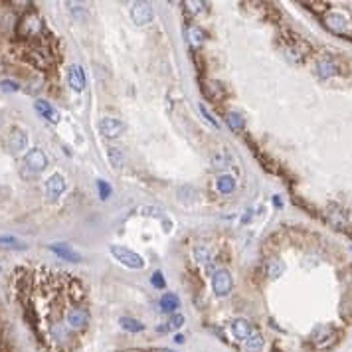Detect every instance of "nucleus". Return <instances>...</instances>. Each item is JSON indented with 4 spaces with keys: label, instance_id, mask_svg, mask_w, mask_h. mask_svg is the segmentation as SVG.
I'll use <instances>...</instances> for the list:
<instances>
[{
    "label": "nucleus",
    "instance_id": "nucleus-1",
    "mask_svg": "<svg viewBox=\"0 0 352 352\" xmlns=\"http://www.w3.org/2000/svg\"><path fill=\"white\" fill-rule=\"evenodd\" d=\"M109 251L117 261H121L123 265L129 267V269H142L144 267V259L137 251H133V249L125 247V246H111Z\"/></svg>",
    "mask_w": 352,
    "mask_h": 352
},
{
    "label": "nucleus",
    "instance_id": "nucleus-2",
    "mask_svg": "<svg viewBox=\"0 0 352 352\" xmlns=\"http://www.w3.org/2000/svg\"><path fill=\"white\" fill-rule=\"evenodd\" d=\"M44 32V22L40 20L38 14H26L20 24H18V34L26 40H32V38H38L40 34Z\"/></svg>",
    "mask_w": 352,
    "mask_h": 352
},
{
    "label": "nucleus",
    "instance_id": "nucleus-3",
    "mask_svg": "<svg viewBox=\"0 0 352 352\" xmlns=\"http://www.w3.org/2000/svg\"><path fill=\"white\" fill-rule=\"evenodd\" d=\"M24 166L30 170L32 174H40L46 166H48V158L44 155L42 149H32V151H28L26 157H24Z\"/></svg>",
    "mask_w": 352,
    "mask_h": 352
},
{
    "label": "nucleus",
    "instance_id": "nucleus-4",
    "mask_svg": "<svg viewBox=\"0 0 352 352\" xmlns=\"http://www.w3.org/2000/svg\"><path fill=\"white\" fill-rule=\"evenodd\" d=\"M231 285H233V281H231L229 271H226V269H218V271L214 273V277H212V289H214V293H216L218 297H226V295H229Z\"/></svg>",
    "mask_w": 352,
    "mask_h": 352
},
{
    "label": "nucleus",
    "instance_id": "nucleus-5",
    "mask_svg": "<svg viewBox=\"0 0 352 352\" xmlns=\"http://www.w3.org/2000/svg\"><path fill=\"white\" fill-rule=\"evenodd\" d=\"M127 131V125L119 119H113V117H103V119L99 121V133L107 139L111 137H121L123 133Z\"/></svg>",
    "mask_w": 352,
    "mask_h": 352
},
{
    "label": "nucleus",
    "instance_id": "nucleus-6",
    "mask_svg": "<svg viewBox=\"0 0 352 352\" xmlns=\"http://www.w3.org/2000/svg\"><path fill=\"white\" fill-rule=\"evenodd\" d=\"M66 320H68V325L71 329H75V331L85 329L87 325H89V311L83 309V307H73V309L68 311Z\"/></svg>",
    "mask_w": 352,
    "mask_h": 352
},
{
    "label": "nucleus",
    "instance_id": "nucleus-7",
    "mask_svg": "<svg viewBox=\"0 0 352 352\" xmlns=\"http://www.w3.org/2000/svg\"><path fill=\"white\" fill-rule=\"evenodd\" d=\"M131 16H133V22L137 26H144V24H151L155 12H153V6L149 2H135L131 8Z\"/></svg>",
    "mask_w": 352,
    "mask_h": 352
},
{
    "label": "nucleus",
    "instance_id": "nucleus-8",
    "mask_svg": "<svg viewBox=\"0 0 352 352\" xmlns=\"http://www.w3.org/2000/svg\"><path fill=\"white\" fill-rule=\"evenodd\" d=\"M64 190H66V178L60 172L52 174L50 178L46 180V194H48V198H52V200L60 198L64 194Z\"/></svg>",
    "mask_w": 352,
    "mask_h": 352
},
{
    "label": "nucleus",
    "instance_id": "nucleus-9",
    "mask_svg": "<svg viewBox=\"0 0 352 352\" xmlns=\"http://www.w3.org/2000/svg\"><path fill=\"white\" fill-rule=\"evenodd\" d=\"M6 144H8V149H10L12 153H22V151H26V146H28V135H26L22 129L14 127V129L8 133Z\"/></svg>",
    "mask_w": 352,
    "mask_h": 352
},
{
    "label": "nucleus",
    "instance_id": "nucleus-10",
    "mask_svg": "<svg viewBox=\"0 0 352 352\" xmlns=\"http://www.w3.org/2000/svg\"><path fill=\"white\" fill-rule=\"evenodd\" d=\"M68 81H70V87L73 91H83L85 89V71L81 66H71L70 71H68Z\"/></svg>",
    "mask_w": 352,
    "mask_h": 352
},
{
    "label": "nucleus",
    "instance_id": "nucleus-11",
    "mask_svg": "<svg viewBox=\"0 0 352 352\" xmlns=\"http://www.w3.org/2000/svg\"><path fill=\"white\" fill-rule=\"evenodd\" d=\"M50 249H52L57 257H62V259H66V261H73V263H79V261H81V255H79L71 246H68V244H52Z\"/></svg>",
    "mask_w": 352,
    "mask_h": 352
},
{
    "label": "nucleus",
    "instance_id": "nucleus-12",
    "mask_svg": "<svg viewBox=\"0 0 352 352\" xmlns=\"http://www.w3.org/2000/svg\"><path fill=\"white\" fill-rule=\"evenodd\" d=\"M34 107H36V111L44 117V119H48V121H52V123H57L60 121V111H57L55 107H52L48 101H36L34 103Z\"/></svg>",
    "mask_w": 352,
    "mask_h": 352
},
{
    "label": "nucleus",
    "instance_id": "nucleus-13",
    "mask_svg": "<svg viewBox=\"0 0 352 352\" xmlns=\"http://www.w3.org/2000/svg\"><path fill=\"white\" fill-rule=\"evenodd\" d=\"M231 333H233V336L240 338V340H247L249 334L253 333V329H251V325H249V320H246V318H236V320H233V325H231Z\"/></svg>",
    "mask_w": 352,
    "mask_h": 352
},
{
    "label": "nucleus",
    "instance_id": "nucleus-14",
    "mask_svg": "<svg viewBox=\"0 0 352 352\" xmlns=\"http://www.w3.org/2000/svg\"><path fill=\"white\" fill-rule=\"evenodd\" d=\"M285 269H287L285 263L281 259H277V257H271V259L265 261V275L269 279H279L285 273Z\"/></svg>",
    "mask_w": 352,
    "mask_h": 352
},
{
    "label": "nucleus",
    "instance_id": "nucleus-15",
    "mask_svg": "<svg viewBox=\"0 0 352 352\" xmlns=\"http://www.w3.org/2000/svg\"><path fill=\"white\" fill-rule=\"evenodd\" d=\"M160 309L164 313H174L176 309H180V299L174 295V293H164L160 297Z\"/></svg>",
    "mask_w": 352,
    "mask_h": 352
},
{
    "label": "nucleus",
    "instance_id": "nucleus-16",
    "mask_svg": "<svg viewBox=\"0 0 352 352\" xmlns=\"http://www.w3.org/2000/svg\"><path fill=\"white\" fill-rule=\"evenodd\" d=\"M119 325L129 331V333H142L144 331V325L139 320V318H133V317H121L119 318Z\"/></svg>",
    "mask_w": 352,
    "mask_h": 352
},
{
    "label": "nucleus",
    "instance_id": "nucleus-17",
    "mask_svg": "<svg viewBox=\"0 0 352 352\" xmlns=\"http://www.w3.org/2000/svg\"><path fill=\"white\" fill-rule=\"evenodd\" d=\"M218 190L222 194H231L233 190H236V180H233V176L229 174H224L218 178Z\"/></svg>",
    "mask_w": 352,
    "mask_h": 352
},
{
    "label": "nucleus",
    "instance_id": "nucleus-18",
    "mask_svg": "<svg viewBox=\"0 0 352 352\" xmlns=\"http://www.w3.org/2000/svg\"><path fill=\"white\" fill-rule=\"evenodd\" d=\"M263 348V336H261V333H251L249 334V338L246 340V350L247 352H259Z\"/></svg>",
    "mask_w": 352,
    "mask_h": 352
},
{
    "label": "nucleus",
    "instance_id": "nucleus-19",
    "mask_svg": "<svg viewBox=\"0 0 352 352\" xmlns=\"http://www.w3.org/2000/svg\"><path fill=\"white\" fill-rule=\"evenodd\" d=\"M226 121H228L229 129H231L233 133H240V131H244V119H242V115H240V113H228Z\"/></svg>",
    "mask_w": 352,
    "mask_h": 352
},
{
    "label": "nucleus",
    "instance_id": "nucleus-20",
    "mask_svg": "<svg viewBox=\"0 0 352 352\" xmlns=\"http://www.w3.org/2000/svg\"><path fill=\"white\" fill-rule=\"evenodd\" d=\"M107 157H109V162L115 166V168H121L123 166V153L115 146H109L107 149Z\"/></svg>",
    "mask_w": 352,
    "mask_h": 352
},
{
    "label": "nucleus",
    "instance_id": "nucleus-21",
    "mask_svg": "<svg viewBox=\"0 0 352 352\" xmlns=\"http://www.w3.org/2000/svg\"><path fill=\"white\" fill-rule=\"evenodd\" d=\"M194 255H196V261H200V263H210V259H212V251L206 246H196Z\"/></svg>",
    "mask_w": 352,
    "mask_h": 352
},
{
    "label": "nucleus",
    "instance_id": "nucleus-22",
    "mask_svg": "<svg viewBox=\"0 0 352 352\" xmlns=\"http://www.w3.org/2000/svg\"><path fill=\"white\" fill-rule=\"evenodd\" d=\"M97 190H99V198L101 200H107L113 192V188L107 184V180H97Z\"/></svg>",
    "mask_w": 352,
    "mask_h": 352
},
{
    "label": "nucleus",
    "instance_id": "nucleus-23",
    "mask_svg": "<svg viewBox=\"0 0 352 352\" xmlns=\"http://www.w3.org/2000/svg\"><path fill=\"white\" fill-rule=\"evenodd\" d=\"M166 325H168L170 331H172V329H180V327H184V317H182L180 313H176V315L166 322Z\"/></svg>",
    "mask_w": 352,
    "mask_h": 352
},
{
    "label": "nucleus",
    "instance_id": "nucleus-24",
    "mask_svg": "<svg viewBox=\"0 0 352 352\" xmlns=\"http://www.w3.org/2000/svg\"><path fill=\"white\" fill-rule=\"evenodd\" d=\"M214 164H216V168H226L229 164V157L226 153H220L214 157Z\"/></svg>",
    "mask_w": 352,
    "mask_h": 352
},
{
    "label": "nucleus",
    "instance_id": "nucleus-25",
    "mask_svg": "<svg viewBox=\"0 0 352 352\" xmlns=\"http://www.w3.org/2000/svg\"><path fill=\"white\" fill-rule=\"evenodd\" d=\"M151 283L157 287V289H162L164 285H166V281H164V275H162V271H155L153 273V277H151Z\"/></svg>",
    "mask_w": 352,
    "mask_h": 352
},
{
    "label": "nucleus",
    "instance_id": "nucleus-26",
    "mask_svg": "<svg viewBox=\"0 0 352 352\" xmlns=\"http://www.w3.org/2000/svg\"><path fill=\"white\" fill-rule=\"evenodd\" d=\"M141 214H142V216L160 218V216H162V210H158V208H153V206H142V208H141Z\"/></svg>",
    "mask_w": 352,
    "mask_h": 352
},
{
    "label": "nucleus",
    "instance_id": "nucleus-27",
    "mask_svg": "<svg viewBox=\"0 0 352 352\" xmlns=\"http://www.w3.org/2000/svg\"><path fill=\"white\" fill-rule=\"evenodd\" d=\"M0 87H2L4 91H18L20 87L16 81H10V79H4V81H0Z\"/></svg>",
    "mask_w": 352,
    "mask_h": 352
},
{
    "label": "nucleus",
    "instance_id": "nucleus-28",
    "mask_svg": "<svg viewBox=\"0 0 352 352\" xmlns=\"http://www.w3.org/2000/svg\"><path fill=\"white\" fill-rule=\"evenodd\" d=\"M190 38H194V42H202L204 40V32L198 28H190Z\"/></svg>",
    "mask_w": 352,
    "mask_h": 352
},
{
    "label": "nucleus",
    "instance_id": "nucleus-29",
    "mask_svg": "<svg viewBox=\"0 0 352 352\" xmlns=\"http://www.w3.org/2000/svg\"><path fill=\"white\" fill-rule=\"evenodd\" d=\"M200 111H202V115H204V117H206V119H208V121H210V123H212L214 127H218V121L214 119V117H212V113H210V111H208L206 107H204V105H202V107H200Z\"/></svg>",
    "mask_w": 352,
    "mask_h": 352
},
{
    "label": "nucleus",
    "instance_id": "nucleus-30",
    "mask_svg": "<svg viewBox=\"0 0 352 352\" xmlns=\"http://www.w3.org/2000/svg\"><path fill=\"white\" fill-rule=\"evenodd\" d=\"M174 340L178 342V344H182V342H184V336H182V334H176V336H174Z\"/></svg>",
    "mask_w": 352,
    "mask_h": 352
},
{
    "label": "nucleus",
    "instance_id": "nucleus-31",
    "mask_svg": "<svg viewBox=\"0 0 352 352\" xmlns=\"http://www.w3.org/2000/svg\"><path fill=\"white\" fill-rule=\"evenodd\" d=\"M344 38H348V40H352V32H348V34H344Z\"/></svg>",
    "mask_w": 352,
    "mask_h": 352
}]
</instances>
